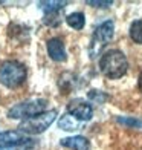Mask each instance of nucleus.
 I'll return each instance as SVG.
<instances>
[{
	"label": "nucleus",
	"mask_w": 142,
	"mask_h": 150,
	"mask_svg": "<svg viewBox=\"0 0 142 150\" xmlns=\"http://www.w3.org/2000/svg\"><path fill=\"white\" fill-rule=\"evenodd\" d=\"M99 71L110 80H118L124 77L128 71V61L125 54L119 49H110L104 52L99 58Z\"/></svg>",
	"instance_id": "f257e3e1"
},
{
	"label": "nucleus",
	"mask_w": 142,
	"mask_h": 150,
	"mask_svg": "<svg viewBox=\"0 0 142 150\" xmlns=\"http://www.w3.org/2000/svg\"><path fill=\"white\" fill-rule=\"evenodd\" d=\"M26 80V66L17 60H6L0 64V84L8 89H17Z\"/></svg>",
	"instance_id": "f03ea898"
},
{
	"label": "nucleus",
	"mask_w": 142,
	"mask_h": 150,
	"mask_svg": "<svg viewBox=\"0 0 142 150\" xmlns=\"http://www.w3.org/2000/svg\"><path fill=\"white\" fill-rule=\"evenodd\" d=\"M57 109H52V110H47L37 115V117H32L22 121L18 124V132L23 133V135H38V133H43L47 127H49L53 121L57 118Z\"/></svg>",
	"instance_id": "7ed1b4c3"
},
{
	"label": "nucleus",
	"mask_w": 142,
	"mask_h": 150,
	"mask_svg": "<svg viewBox=\"0 0 142 150\" xmlns=\"http://www.w3.org/2000/svg\"><path fill=\"white\" fill-rule=\"evenodd\" d=\"M47 106H49V101L44 98L28 100V101H23V103L12 106L6 115H8V118H12V120H20V118L28 120V118H32V117H37V115L43 113Z\"/></svg>",
	"instance_id": "20e7f679"
},
{
	"label": "nucleus",
	"mask_w": 142,
	"mask_h": 150,
	"mask_svg": "<svg viewBox=\"0 0 142 150\" xmlns=\"http://www.w3.org/2000/svg\"><path fill=\"white\" fill-rule=\"evenodd\" d=\"M113 34H115V22L113 20H105V22H103L93 31V35H92L90 45H89V55L92 58L96 57L103 51V47L109 42H112Z\"/></svg>",
	"instance_id": "39448f33"
},
{
	"label": "nucleus",
	"mask_w": 142,
	"mask_h": 150,
	"mask_svg": "<svg viewBox=\"0 0 142 150\" xmlns=\"http://www.w3.org/2000/svg\"><path fill=\"white\" fill-rule=\"evenodd\" d=\"M67 113H70L73 118H77L81 122L90 121L93 117V107L83 98H73L67 104Z\"/></svg>",
	"instance_id": "423d86ee"
},
{
	"label": "nucleus",
	"mask_w": 142,
	"mask_h": 150,
	"mask_svg": "<svg viewBox=\"0 0 142 150\" xmlns=\"http://www.w3.org/2000/svg\"><path fill=\"white\" fill-rule=\"evenodd\" d=\"M46 47H47V54H49V57L53 61H66L67 54H66V49H64L63 40L53 37L51 40H47Z\"/></svg>",
	"instance_id": "0eeeda50"
},
{
	"label": "nucleus",
	"mask_w": 142,
	"mask_h": 150,
	"mask_svg": "<svg viewBox=\"0 0 142 150\" xmlns=\"http://www.w3.org/2000/svg\"><path fill=\"white\" fill-rule=\"evenodd\" d=\"M60 144L66 149H70V150H89L90 149L89 139L86 136H81V135L63 138V139H60Z\"/></svg>",
	"instance_id": "6e6552de"
},
{
	"label": "nucleus",
	"mask_w": 142,
	"mask_h": 150,
	"mask_svg": "<svg viewBox=\"0 0 142 150\" xmlns=\"http://www.w3.org/2000/svg\"><path fill=\"white\" fill-rule=\"evenodd\" d=\"M67 2H38V8L44 12V17L58 16Z\"/></svg>",
	"instance_id": "1a4fd4ad"
},
{
	"label": "nucleus",
	"mask_w": 142,
	"mask_h": 150,
	"mask_svg": "<svg viewBox=\"0 0 142 150\" xmlns=\"http://www.w3.org/2000/svg\"><path fill=\"white\" fill-rule=\"evenodd\" d=\"M26 139V136L20 132L15 130H6V132H0V147H5V146H11V144H15V142H20Z\"/></svg>",
	"instance_id": "9d476101"
},
{
	"label": "nucleus",
	"mask_w": 142,
	"mask_h": 150,
	"mask_svg": "<svg viewBox=\"0 0 142 150\" xmlns=\"http://www.w3.org/2000/svg\"><path fill=\"white\" fill-rule=\"evenodd\" d=\"M79 122L77 118H73L70 113H64L61 118L58 120V126L60 129H63V130H67V132H72V130H77V129H79Z\"/></svg>",
	"instance_id": "9b49d317"
},
{
	"label": "nucleus",
	"mask_w": 142,
	"mask_h": 150,
	"mask_svg": "<svg viewBox=\"0 0 142 150\" xmlns=\"http://www.w3.org/2000/svg\"><path fill=\"white\" fill-rule=\"evenodd\" d=\"M66 23L70 26L72 29L81 31L86 25V17L83 12H73V14H69L66 17Z\"/></svg>",
	"instance_id": "f8f14e48"
},
{
	"label": "nucleus",
	"mask_w": 142,
	"mask_h": 150,
	"mask_svg": "<svg viewBox=\"0 0 142 150\" xmlns=\"http://www.w3.org/2000/svg\"><path fill=\"white\" fill-rule=\"evenodd\" d=\"M128 34H130V38L134 43L142 45V20H134V22L130 25Z\"/></svg>",
	"instance_id": "ddd939ff"
},
{
	"label": "nucleus",
	"mask_w": 142,
	"mask_h": 150,
	"mask_svg": "<svg viewBox=\"0 0 142 150\" xmlns=\"http://www.w3.org/2000/svg\"><path fill=\"white\" fill-rule=\"evenodd\" d=\"M37 142L31 139V138H26L20 142H15V144H11V146H5V147H0V150H32L35 147Z\"/></svg>",
	"instance_id": "4468645a"
},
{
	"label": "nucleus",
	"mask_w": 142,
	"mask_h": 150,
	"mask_svg": "<svg viewBox=\"0 0 142 150\" xmlns=\"http://www.w3.org/2000/svg\"><path fill=\"white\" fill-rule=\"evenodd\" d=\"M116 121L122 126L133 127V129H142V121L138 118H128V117H116Z\"/></svg>",
	"instance_id": "2eb2a0df"
},
{
	"label": "nucleus",
	"mask_w": 142,
	"mask_h": 150,
	"mask_svg": "<svg viewBox=\"0 0 142 150\" xmlns=\"http://www.w3.org/2000/svg\"><path fill=\"white\" fill-rule=\"evenodd\" d=\"M89 98H90L92 101H96V103H104V101L107 100L105 93L101 92V91H96V89H93V91L89 92Z\"/></svg>",
	"instance_id": "dca6fc26"
},
{
	"label": "nucleus",
	"mask_w": 142,
	"mask_h": 150,
	"mask_svg": "<svg viewBox=\"0 0 142 150\" xmlns=\"http://www.w3.org/2000/svg\"><path fill=\"white\" fill-rule=\"evenodd\" d=\"M89 6H93V8H101V9H107V8H110V6L113 5V2H110V0H101V2H86Z\"/></svg>",
	"instance_id": "f3484780"
},
{
	"label": "nucleus",
	"mask_w": 142,
	"mask_h": 150,
	"mask_svg": "<svg viewBox=\"0 0 142 150\" xmlns=\"http://www.w3.org/2000/svg\"><path fill=\"white\" fill-rule=\"evenodd\" d=\"M138 89L142 92V72L139 74V77H138Z\"/></svg>",
	"instance_id": "a211bd4d"
}]
</instances>
